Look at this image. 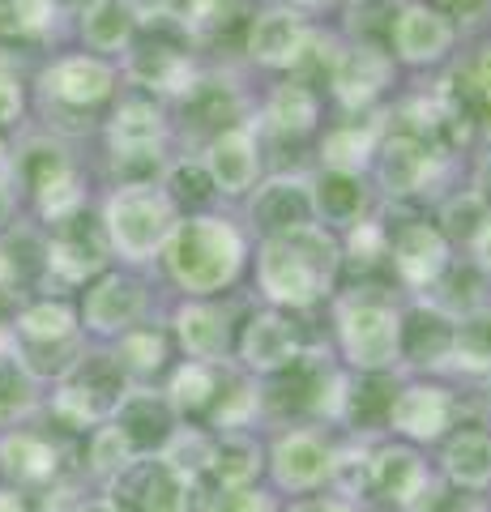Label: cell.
I'll return each mask as SVG.
<instances>
[{"mask_svg":"<svg viewBox=\"0 0 491 512\" xmlns=\"http://www.w3.org/2000/svg\"><path fill=\"white\" fill-rule=\"evenodd\" d=\"M248 278L265 308L312 316L342 286V244L334 231L316 227V222L278 239H252Z\"/></svg>","mask_w":491,"mask_h":512,"instance_id":"obj_1","label":"cell"},{"mask_svg":"<svg viewBox=\"0 0 491 512\" xmlns=\"http://www.w3.org/2000/svg\"><path fill=\"white\" fill-rule=\"evenodd\" d=\"M252 235L235 210L184 214L158 252L167 286L180 299H223L248 278Z\"/></svg>","mask_w":491,"mask_h":512,"instance_id":"obj_2","label":"cell"},{"mask_svg":"<svg viewBox=\"0 0 491 512\" xmlns=\"http://www.w3.org/2000/svg\"><path fill=\"white\" fill-rule=\"evenodd\" d=\"M329 308V350L355 376L402 372V295L380 282L338 286Z\"/></svg>","mask_w":491,"mask_h":512,"instance_id":"obj_3","label":"cell"},{"mask_svg":"<svg viewBox=\"0 0 491 512\" xmlns=\"http://www.w3.org/2000/svg\"><path fill=\"white\" fill-rule=\"evenodd\" d=\"M338 39V26L312 22L291 5H282V0H252L235 43H240L244 64L252 73H261L265 82L269 77H308V82L321 86Z\"/></svg>","mask_w":491,"mask_h":512,"instance_id":"obj_4","label":"cell"},{"mask_svg":"<svg viewBox=\"0 0 491 512\" xmlns=\"http://www.w3.org/2000/svg\"><path fill=\"white\" fill-rule=\"evenodd\" d=\"M94 218H99L112 261L146 274V269L158 265V252H163L184 214L176 210V201L167 197L158 180H129V184H107Z\"/></svg>","mask_w":491,"mask_h":512,"instance_id":"obj_5","label":"cell"},{"mask_svg":"<svg viewBox=\"0 0 491 512\" xmlns=\"http://www.w3.org/2000/svg\"><path fill=\"white\" fill-rule=\"evenodd\" d=\"M453 163L457 158L440 150L427 133L389 120L385 111V133L368 163V180L385 210H427V197H440V184Z\"/></svg>","mask_w":491,"mask_h":512,"instance_id":"obj_6","label":"cell"},{"mask_svg":"<svg viewBox=\"0 0 491 512\" xmlns=\"http://www.w3.org/2000/svg\"><path fill=\"white\" fill-rule=\"evenodd\" d=\"M103 133V150L112 163V184H129V180H158L171 158V111L167 103L150 99L141 90L124 86L116 94V103L107 107V116L99 120Z\"/></svg>","mask_w":491,"mask_h":512,"instance_id":"obj_7","label":"cell"},{"mask_svg":"<svg viewBox=\"0 0 491 512\" xmlns=\"http://www.w3.org/2000/svg\"><path fill=\"white\" fill-rule=\"evenodd\" d=\"M406 77L393 64L385 39L372 35H346L325 64L321 90L329 103V116H376L402 94Z\"/></svg>","mask_w":491,"mask_h":512,"instance_id":"obj_8","label":"cell"},{"mask_svg":"<svg viewBox=\"0 0 491 512\" xmlns=\"http://www.w3.org/2000/svg\"><path fill=\"white\" fill-rule=\"evenodd\" d=\"M385 47L402 77H436L462 56V18L427 5V0H393L385 22Z\"/></svg>","mask_w":491,"mask_h":512,"instance_id":"obj_9","label":"cell"},{"mask_svg":"<svg viewBox=\"0 0 491 512\" xmlns=\"http://www.w3.org/2000/svg\"><path fill=\"white\" fill-rule=\"evenodd\" d=\"M389 214V286L402 299H427L457 265V248L427 210H385Z\"/></svg>","mask_w":491,"mask_h":512,"instance_id":"obj_10","label":"cell"},{"mask_svg":"<svg viewBox=\"0 0 491 512\" xmlns=\"http://www.w3.org/2000/svg\"><path fill=\"white\" fill-rule=\"evenodd\" d=\"M201 73H205V60L176 30V22L137 30L133 47L120 56V82L129 90L150 94L158 103H167V107L180 103L184 94L197 86Z\"/></svg>","mask_w":491,"mask_h":512,"instance_id":"obj_11","label":"cell"},{"mask_svg":"<svg viewBox=\"0 0 491 512\" xmlns=\"http://www.w3.org/2000/svg\"><path fill=\"white\" fill-rule=\"evenodd\" d=\"M129 389H133V380L124 376V367L116 363L112 350H86L60 376V389L52 397V419L69 431H94V427L112 423V414L120 410Z\"/></svg>","mask_w":491,"mask_h":512,"instance_id":"obj_12","label":"cell"},{"mask_svg":"<svg viewBox=\"0 0 491 512\" xmlns=\"http://www.w3.org/2000/svg\"><path fill=\"white\" fill-rule=\"evenodd\" d=\"M43 107H52L56 116H94V111L112 107L116 94L124 90L120 64L90 56V52H60L39 69L35 77Z\"/></svg>","mask_w":491,"mask_h":512,"instance_id":"obj_13","label":"cell"},{"mask_svg":"<svg viewBox=\"0 0 491 512\" xmlns=\"http://www.w3.org/2000/svg\"><path fill=\"white\" fill-rule=\"evenodd\" d=\"M154 312V286L141 269H124L112 265L103 269L94 282H86L82 303H77V325H82V338H103L116 342L120 333H129L137 325H146Z\"/></svg>","mask_w":491,"mask_h":512,"instance_id":"obj_14","label":"cell"},{"mask_svg":"<svg viewBox=\"0 0 491 512\" xmlns=\"http://www.w3.org/2000/svg\"><path fill=\"white\" fill-rule=\"evenodd\" d=\"M329 120L325 90L308 77H269L252 99V124L261 141H291V146H312L316 133Z\"/></svg>","mask_w":491,"mask_h":512,"instance_id":"obj_15","label":"cell"},{"mask_svg":"<svg viewBox=\"0 0 491 512\" xmlns=\"http://www.w3.org/2000/svg\"><path fill=\"white\" fill-rule=\"evenodd\" d=\"M457 423H462V397L440 376H410L406 384H393L385 410V431L393 440L415 448L440 444Z\"/></svg>","mask_w":491,"mask_h":512,"instance_id":"obj_16","label":"cell"},{"mask_svg":"<svg viewBox=\"0 0 491 512\" xmlns=\"http://www.w3.org/2000/svg\"><path fill=\"white\" fill-rule=\"evenodd\" d=\"M308 346L312 342H308L304 325H299V316L261 303V308H248L240 316L231 363L252 380H274L278 372H287Z\"/></svg>","mask_w":491,"mask_h":512,"instance_id":"obj_17","label":"cell"},{"mask_svg":"<svg viewBox=\"0 0 491 512\" xmlns=\"http://www.w3.org/2000/svg\"><path fill=\"white\" fill-rule=\"evenodd\" d=\"M235 214H240L252 239H278L312 227L316 214L308 192V167H269L261 184L235 205Z\"/></svg>","mask_w":491,"mask_h":512,"instance_id":"obj_18","label":"cell"},{"mask_svg":"<svg viewBox=\"0 0 491 512\" xmlns=\"http://www.w3.org/2000/svg\"><path fill=\"white\" fill-rule=\"evenodd\" d=\"M440 474L432 470L415 444L406 440H385L372 444V461H368V500H380L398 512H423L427 504L440 500Z\"/></svg>","mask_w":491,"mask_h":512,"instance_id":"obj_19","label":"cell"},{"mask_svg":"<svg viewBox=\"0 0 491 512\" xmlns=\"http://www.w3.org/2000/svg\"><path fill=\"white\" fill-rule=\"evenodd\" d=\"M197 158H201V167H205V175H210L218 201H223L227 210H235V205L261 184V175L269 171L265 141L257 133V124H252V116L227 124L223 133H214L197 150Z\"/></svg>","mask_w":491,"mask_h":512,"instance_id":"obj_20","label":"cell"},{"mask_svg":"<svg viewBox=\"0 0 491 512\" xmlns=\"http://www.w3.org/2000/svg\"><path fill=\"white\" fill-rule=\"evenodd\" d=\"M329 470H334V440L325 427L295 423L274 431L265 444V474L287 495H312L329 487Z\"/></svg>","mask_w":491,"mask_h":512,"instance_id":"obj_21","label":"cell"},{"mask_svg":"<svg viewBox=\"0 0 491 512\" xmlns=\"http://www.w3.org/2000/svg\"><path fill=\"white\" fill-rule=\"evenodd\" d=\"M240 316L244 312L231 295H223V299H176V308L167 316L171 346H180V355L197 359V363H231Z\"/></svg>","mask_w":491,"mask_h":512,"instance_id":"obj_22","label":"cell"},{"mask_svg":"<svg viewBox=\"0 0 491 512\" xmlns=\"http://www.w3.org/2000/svg\"><path fill=\"white\" fill-rule=\"evenodd\" d=\"M197 500L210 504L205 483H188L158 457H137L116 478V504L124 512H197Z\"/></svg>","mask_w":491,"mask_h":512,"instance_id":"obj_23","label":"cell"},{"mask_svg":"<svg viewBox=\"0 0 491 512\" xmlns=\"http://www.w3.org/2000/svg\"><path fill=\"white\" fill-rule=\"evenodd\" d=\"M112 269V252H107V239L99 231V218L90 210L82 218L65 222V227L47 231L43 239V274L56 278L60 286H86Z\"/></svg>","mask_w":491,"mask_h":512,"instance_id":"obj_24","label":"cell"},{"mask_svg":"<svg viewBox=\"0 0 491 512\" xmlns=\"http://www.w3.org/2000/svg\"><path fill=\"white\" fill-rule=\"evenodd\" d=\"M308 192L316 227L346 235L363 218L380 210V197L368 180V171H334V167H308Z\"/></svg>","mask_w":491,"mask_h":512,"instance_id":"obj_25","label":"cell"},{"mask_svg":"<svg viewBox=\"0 0 491 512\" xmlns=\"http://www.w3.org/2000/svg\"><path fill=\"white\" fill-rule=\"evenodd\" d=\"M449 342L453 316L445 308H436L432 299H402V367L415 376H445Z\"/></svg>","mask_w":491,"mask_h":512,"instance_id":"obj_26","label":"cell"},{"mask_svg":"<svg viewBox=\"0 0 491 512\" xmlns=\"http://www.w3.org/2000/svg\"><path fill=\"white\" fill-rule=\"evenodd\" d=\"M440 483H449L462 495L491 491V427L487 423H457L445 440H440L436 457Z\"/></svg>","mask_w":491,"mask_h":512,"instance_id":"obj_27","label":"cell"},{"mask_svg":"<svg viewBox=\"0 0 491 512\" xmlns=\"http://www.w3.org/2000/svg\"><path fill=\"white\" fill-rule=\"evenodd\" d=\"M385 111H376V116H329L325 128L312 141V154H316L312 167L368 171L372 154H376V141H380V133H385Z\"/></svg>","mask_w":491,"mask_h":512,"instance_id":"obj_28","label":"cell"},{"mask_svg":"<svg viewBox=\"0 0 491 512\" xmlns=\"http://www.w3.org/2000/svg\"><path fill=\"white\" fill-rule=\"evenodd\" d=\"M112 423L129 436L133 453L137 457H158L163 453V444L171 440V431H176L184 419L176 410H171V402L163 397V389H150V384H133L129 393H124L120 410L112 414Z\"/></svg>","mask_w":491,"mask_h":512,"instance_id":"obj_29","label":"cell"},{"mask_svg":"<svg viewBox=\"0 0 491 512\" xmlns=\"http://www.w3.org/2000/svg\"><path fill=\"white\" fill-rule=\"evenodd\" d=\"M137 30L141 26L133 18L129 0H86V5L73 13V35H77V43H82V52L116 60V64L133 47Z\"/></svg>","mask_w":491,"mask_h":512,"instance_id":"obj_30","label":"cell"},{"mask_svg":"<svg viewBox=\"0 0 491 512\" xmlns=\"http://www.w3.org/2000/svg\"><path fill=\"white\" fill-rule=\"evenodd\" d=\"M265 474V440L257 431H218L214 436V461L205 474V487L214 491H240L257 487V478Z\"/></svg>","mask_w":491,"mask_h":512,"instance_id":"obj_31","label":"cell"},{"mask_svg":"<svg viewBox=\"0 0 491 512\" xmlns=\"http://www.w3.org/2000/svg\"><path fill=\"white\" fill-rule=\"evenodd\" d=\"M462 380H491V295L453 316L449 372Z\"/></svg>","mask_w":491,"mask_h":512,"instance_id":"obj_32","label":"cell"},{"mask_svg":"<svg viewBox=\"0 0 491 512\" xmlns=\"http://www.w3.org/2000/svg\"><path fill=\"white\" fill-rule=\"evenodd\" d=\"M231 363H197V359H180L167 367V384H163V397L171 402V410L180 419H205L210 410L218 384H223V372Z\"/></svg>","mask_w":491,"mask_h":512,"instance_id":"obj_33","label":"cell"},{"mask_svg":"<svg viewBox=\"0 0 491 512\" xmlns=\"http://www.w3.org/2000/svg\"><path fill=\"white\" fill-rule=\"evenodd\" d=\"M432 222L440 231H445V239L457 248V256H466L470 252V244L483 235V227L491 222V210L479 201V192L474 188H466V184H453V188H445L440 197L432 201Z\"/></svg>","mask_w":491,"mask_h":512,"instance_id":"obj_34","label":"cell"},{"mask_svg":"<svg viewBox=\"0 0 491 512\" xmlns=\"http://www.w3.org/2000/svg\"><path fill=\"white\" fill-rule=\"evenodd\" d=\"M171 333L167 325H137L129 333H120L116 338V363L124 367V376H129L133 384H146V380H158V376H167V367H171Z\"/></svg>","mask_w":491,"mask_h":512,"instance_id":"obj_35","label":"cell"},{"mask_svg":"<svg viewBox=\"0 0 491 512\" xmlns=\"http://www.w3.org/2000/svg\"><path fill=\"white\" fill-rule=\"evenodd\" d=\"M342 244V278L351 274L355 282H372L376 274H385V261H389V214L385 205L363 218L359 227H351L346 235H338Z\"/></svg>","mask_w":491,"mask_h":512,"instance_id":"obj_36","label":"cell"},{"mask_svg":"<svg viewBox=\"0 0 491 512\" xmlns=\"http://www.w3.org/2000/svg\"><path fill=\"white\" fill-rule=\"evenodd\" d=\"M0 470L9 478H18L22 487H39L47 478H56L60 448L47 436H39V431H9L0 440Z\"/></svg>","mask_w":491,"mask_h":512,"instance_id":"obj_37","label":"cell"},{"mask_svg":"<svg viewBox=\"0 0 491 512\" xmlns=\"http://www.w3.org/2000/svg\"><path fill=\"white\" fill-rule=\"evenodd\" d=\"M158 184L171 201H176L180 214H205V210H227L223 201H218V192L210 184V175H205L201 158L197 154H171L163 175H158Z\"/></svg>","mask_w":491,"mask_h":512,"instance_id":"obj_38","label":"cell"},{"mask_svg":"<svg viewBox=\"0 0 491 512\" xmlns=\"http://www.w3.org/2000/svg\"><path fill=\"white\" fill-rule=\"evenodd\" d=\"M26 201H30V214H35L47 231H56L90 210V175L82 167H73L65 175H56L52 184H43L35 197H26Z\"/></svg>","mask_w":491,"mask_h":512,"instance_id":"obj_39","label":"cell"},{"mask_svg":"<svg viewBox=\"0 0 491 512\" xmlns=\"http://www.w3.org/2000/svg\"><path fill=\"white\" fill-rule=\"evenodd\" d=\"M65 22L60 0H0V39L5 43H47Z\"/></svg>","mask_w":491,"mask_h":512,"instance_id":"obj_40","label":"cell"},{"mask_svg":"<svg viewBox=\"0 0 491 512\" xmlns=\"http://www.w3.org/2000/svg\"><path fill=\"white\" fill-rule=\"evenodd\" d=\"M22 342H65V338H82V325H77V303L69 299H30L13 316Z\"/></svg>","mask_w":491,"mask_h":512,"instance_id":"obj_41","label":"cell"},{"mask_svg":"<svg viewBox=\"0 0 491 512\" xmlns=\"http://www.w3.org/2000/svg\"><path fill=\"white\" fill-rule=\"evenodd\" d=\"M133 461H137L133 444H129V436H124L116 423H103V427L90 431V440H86V466H90V474L120 478L124 470L133 466Z\"/></svg>","mask_w":491,"mask_h":512,"instance_id":"obj_42","label":"cell"},{"mask_svg":"<svg viewBox=\"0 0 491 512\" xmlns=\"http://www.w3.org/2000/svg\"><path fill=\"white\" fill-rule=\"evenodd\" d=\"M35 406V376L26 372L18 346H0V419H13Z\"/></svg>","mask_w":491,"mask_h":512,"instance_id":"obj_43","label":"cell"},{"mask_svg":"<svg viewBox=\"0 0 491 512\" xmlns=\"http://www.w3.org/2000/svg\"><path fill=\"white\" fill-rule=\"evenodd\" d=\"M205 512H278V504L261 487H240V491H214Z\"/></svg>","mask_w":491,"mask_h":512,"instance_id":"obj_44","label":"cell"},{"mask_svg":"<svg viewBox=\"0 0 491 512\" xmlns=\"http://www.w3.org/2000/svg\"><path fill=\"white\" fill-rule=\"evenodd\" d=\"M22 116H26V82H22V73L0 69V133H5V128H18Z\"/></svg>","mask_w":491,"mask_h":512,"instance_id":"obj_45","label":"cell"},{"mask_svg":"<svg viewBox=\"0 0 491 512\" xmlns=\"http://www.w3.org/2000/svg\"><path fill=\"white\" fill-rule=\"evenodd\" d=\"M466 188L479 192V201L491 210V141L470 150V163H466Z\"/></svg>","mask_w":491,"mask_h":512,"instance_id":"obj_46","label":"cell"},{"mask_svg":"<svg viewBox=\"0 0 491 512\" xmlns=\"http://www.w3.org/2000/svg\"><path fill=\"white\" fill-rule=\"evenodd\" d=\"M287 512H359V508L342 500V495H295Z\"/></svg>","mask_w":491,"mask_h":512,"instance_id":"obj_47","label":"cell"},{"mask_svg":"<svg viewBox=\"0 0 491 512\" xmlns=\"http://www.w3.org/2000/svg\"><path fill=\"white\" fill-rule=\"evenodd\" d=\"M466 261H470V269H474V274H479V278L491 286V222L483 227V235H479V239H474V244H470Z\"/></svg>","mask_w":491,"mask_h":512,"instance_id":"obj_48","label":"cell"},{"mask_svg":"<svg viewBox=\"0 0 491 512\" xmlns=\"http://www.w3.org/2000/svg\"><path fill=\"white\" fill-rule=\"evenodd\" d=\"M18 222V188L9 184V175H0V235L13 231Z\"/></svg>","mask_w":491,"mask_h":512,"instance_id":"obj_49","label":"cell"},{"mask_svg":"<svg viewBox=\"0 0 491 512\" xmlns=\"http://www.w3.org/2000/svg\"><path fill=\"white\" fill-rule=\"evenodd\" d=\"M445 512H491V504L483 500V495H457Z\"/></svg>","mask_w":491,"mask_h":512,"instance_id":"obj_50","label":"cell"},{"mask_svg":"<svg viewBox=\"0 0 491 512\" xmlns=\"http://www.w3.org/2000/svg\"><path fill=\"white\" fill-rule=\"evenodd\" d=\"M427 5H436V9H445V13H462V9H487L491 0H427Z\"/></svg>","mask_w":491,"mask_h":512,"instance_id":"obj_51","label":"cell"},{"mask_svg":"<svg viewBox=\"0 0 491 512\" xmlns=\"http://www.w3.org/2000/svg\"><path fill=\"white\" fill-rule=\"evenodd\" d=\"M77 512H124L116 500H86V504H77Z\"/></svg>","mask_w":491,"mask_h":512,"instance_id":"obj_52","label":"cell"},{"mask_svg":"<svg viewBox=\"0 0 491 512\" xmlns=\"http://www.w3.org/2000/svg\"><path fill=\"white\" fill-rule=\"evenodd\" d=\"M334 5L342 13H355V9H376V5H385V0H334Z\"/></svg>","mask_w":491,"mask_h":512,"instance_id":"obj_53","label":"cell"},{"mask_svg":"<svg viewBox=\"0 0 491 512\" xmlns=\"http://www.w3.org/2000/svg\"><path fill=\"white\" fill-rule=\"evenodd\" d=\"M9 154H13V150H9V141L0 137V175H9Z\"/></svg>","mask_w":491,"mask_h":512,"instance_id":"obj_54","label":"cell"},{"mask_svg":"<svg viewBox=\"0 0 491 512\" xmlns=\"http://www.w3.org/2000/svg\"><path fill=\"white\" fill-rule=\"evenodd\" d=\"M0 346H5V329H0Z\"/></svg>","mask_w":491,"mask_h":512,"instance_id":"obj_55","label":"cell"},{"mask_svg":"<svg viewBox=\"0 0 491 512\" xmlns=\"http://www.w3.org/2000/svg\"><path fill=\"white\" fill-rule=\"evenodd\" d=\"M244 5H252V0H244Z\"/></svg>","mask_w":491,"mask_h":512,"instance_id":"obj_56","label":"cell"}]
</instances>
